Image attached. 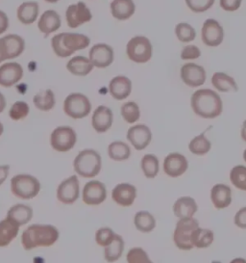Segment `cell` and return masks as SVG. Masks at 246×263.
Listing matches in <instances>:
<instances>
[{"label":"cell","instance_id":"cell-1","mask_svg":"<svg viewBox=\"0 0 246 263\" xmlns=\"http://www.w3.org/2000/svg\"><path fill=\"white\" fill-rule=\"evenodd\" d=\"M59 237L60 232L55 226L34 224L23 231L20 241L25 251H31L36 248L50 247Z\"/></svg>","mask_w":246,"mask_h":263},{"label":"cell","instance_id":"cell-2","mask_svg":"<svg viewBox=\"0 0 246 263\" xmlns=\"http://www.w3.org/2000/svg\"><path fill=\"white\" fill-rule=\"evenodd\" d=\"M191 104L193 112L203 119H215L222 113L221 98L211 89H200L192 93Z\"/></svg>","mask_w":246,"mask_h":263},{"label":"cell","instance_id":"cell-3","mask_svg":"<svg viewBox=\"0 0 246 263\" xmlns=\"http://www.w3.org/2000/svg\"><path fill=\"white\" fill-rule=\"evenodd\" d=\"M91 40L83 34L64 32L55 35L51 39L53 52L58 57L67 58L77 50H82L90 46Z\"/></svg>","mask_w":246,"mask_h":263},{"label":"cell","instance_id":"cell-4","mask_svg":"<svg viewBox=\"0 0 246 263\" xmlns=\"http://www.w3.org/2000/svg\"><path fill=\"white\" fill-rule=\"evenodd\" d=\"M73 168L77 175L82 178H95L102 168L101 155L92 148L81 151L74 158Z\"/></svg>","mask_w":246,"mask_h":263},{"label":"cell","instance_id":"cell-5","mask_svg":"<svg viewBox=\"0 0 246 263\" xmlns=\"http://www.w3.org/2000/svg\"><path fill=\"white\" fill-rule=\"evenodd\" d=\"M39 191V180L31 175L19 174L11 179V192L20 200H32L38 196Z\"/></svg>","mask_w":246,"mask_h":263},{"label":"cell","instance_id":"cell-6","mask_svg":"<svg viewBox=\"0 0 246 263\" xmlns=\"http://www.w3.org/2000/svg\"><path fill=\"white\" fill-rule=\"evenodd\" d=\"M199 228V222L192 218L179 219L173 232V241L179 250L191 251L193 246L192 236L194 231Z\"/></svg>","mask_w":246,"mask_h":263},{"label":"cell","instance_id":"cell-7","mask_svg":"<svg viewBox=\"0 0 246 263\" xmlns=\"http://www.w3.org/2000/svg\"><path fill=\"white\" fill-rule=\"evenodd\" d=\"M64 111L68 116L74 120L83 119L91 113L92 103L88 97L83 93H70L64 102Z\"/></svg>","mask_w":246,"mask_h":263},{"label":"cell","instance_id":"cell-8","mask_svg":"<svg viewBox=\"0 0 246 263\" xmlns=\"http://www.w3.org/2000/svg\"><path fill=\"white\" fill-rule=\"evenodd\" d=\"M77 134L75 130L68 126H58L50 135V145L58 153H68L76 145Z\"/></svg>","mask_w":246,"mask_h":263},{"label":"cell","instance_id":"cell-9","mask_svg":"<svg viewBox=\"0 0 246 263\" xmlns=\"http://www.w3.org/2000/svg\"><path fill=\"white\" fill-rule=\"evenodd\" d=\"M126 53L133 62L138 64L148 62L152 57V45L145 36H137L128 42Z\"/></svg>","mask_w":246,"mask_h":263},{"label":"cell","instance_id":"cell-10","mask_svg":"<svg viewBox=\"0 0 246 263\" xmlns=\"http://www.w3.org/2000/svg\"><path fill=\"white\" fill-rule=\"evenodd\" d=\"M80 197V184L76 175L61 181L57 188V199L64 204H73Z\"/></svg>","mask_w":246,"mask_h":263},{"label":"cell","instance_id":"cell-11","mask_svg":"<svg viewBox=\"0 0 246 263\" xmlns=\"http://www.w3.org/2000/svg\"><path fill=\"white\" fill-rule=\"evenodd\" d=\"M107 199L106 185L99 180H91L85 184L82 200L87 205H99Z\"/></svg>","mask_w":246,"mask_h":263},{"label":"cell","instance_id":"cell-12","mask_svg":"<svg viewBox=\"0 0 246 263\" xmlns=\"http://www.w3.org/2000/svg\"><path fill=\"white\" fill-rule=\"evenodd\" d=\"M66 18L69 27L74 29L82 24L91 22L92 14L84 2L79 1L76 4L69 5L66 12Z\"/></svg>","mask_w":246,"mask_h":263},{"label":"cell","instance_id":"cell-13","mask_svg":"<svg viewBox=\"0 0 246 263\" xmlns=\"http://www.w3.org/2000/svg\"><path fill=\"white\" fill-rule=\"evenodd\" d=\"M201 37L204 45L208 47H218L221 45L224 38L222 26L217 21L208 18L202 26Z\"/></svg>","mask_w":246,"mask_h":263},{"label":"cell","instance_id":"cell-14","mask_svg":"<svg viewBox=\"0 0 246 263\" xmlns=\"http://www.w3.org/2000/svg\"><path fill=\"white\" fill-rule=\"evenodd\" d=\"M126 138L137 151H142L149 146L152 140V132L146 124H136L131 126Z\"/></svg>","mask_w":246,"mask_h":263},{"label":"cell","instance_id":"cell-15","mask_svg":"<svg viewBox=\"0 0 246 263\" xmlns=\"http://www.w3.org/2000/svg\"><path fill=\"white\" fill-rule=\"evenodd\" d=\"M180 74L184 84L192 88L203 85L206 81V70L194 63L184 64L181 68Z\"/></svg>","mask_w":246,"mask_h":263},{"label":"cell","instance_id":"cell-16","mask_svg":"<svg viewBox=\"0 0 246 263\" xmlns=\"http://www.w3.org/2000/svg\"><path fill=\"white\" fill-rule=\"evenodd\" d=\"M89 56L93 67L105 69L114 62V49L107 44H97L91 48Z\"/></svg>","mask_w":246,"mask_h":263},{"label":"cell","instance_id":"cell-17","mask_svg":"<svg viewBox=\"0 0 246 263\" xmlns=\"http://www.w3.org/2000/svg\"><path fill=\"white\" fill-rule=\"evenodd\" d=\"M163 172L170 178H179L189 169L186 156L178 153L169 154L163 160Z\"/></svg>","mask_w":246,"mask_h":263},{"label":"cell","instance_id":"cell-18","mask_svg":"<svg viewBox=\"0 0 246 263\" xmlns=\"http://www.w3.org/2000/svg\"><path fill=\"white\" fill-rule=\"evenodd\" d=\"M23 78V68L18 63H6L0 67V85L5 88L15 85Z\"/></svg>","mask_w":246,"mask_h":263},{"label":"cell","instance_id":"cell-19","mask_svg":"<svg viewBox=\"0 0 246 263\" xmlns=\"http://www.w3.org/2000/svg\"><path fill=\"white\" fill-rule=\"evenodd\" d=\"M112 199L120 206H131L137 199V188L130 183H119L113 189Z\"/></svg>","mask_w":246,"mask_h":263},{"label":"cell","instance_id":"cell-20","mask_svg":"<svg viewBox=\"0 0 246 263\" xmlns=\"http://www.w3.org/2000/svg\"><path fill=\"white\" fill-rule=\"evenodd\" d=\"M114 122V114L112 110L104 106L100 105L94 110L92 118V125L93 129L97 133H104L108 132Z\"/></svg>","mask_w":246,"mask_h":263},{"label":"cell","instance_id":"cell-21","mask_svg":"<svg viewBox=\"0 0 246 263\" xmlns=\"http://www.w3.org/2000/svg\"><path fill=\"white\" fill-rule=\"evenodd\" d=\"M61 25V16L54 11L47 10L38 20V28L46 37H48L51 33L56 32Z\"/></svg>","mask_w":246,"mask_h":263},{"label":"cell","instance_id":"cell-22","mask_svg":"<svg viewBox=\"0 0 246 263\" xmlns=\"http://www.w3.org/2000/svg\"><path fill=\"white\" fill-rule=\"evenodd\" d=\"M109 91L115 100L123 101L130 96L132 82L130 79L126 77H115L110 81Z\"/></svg>","mask_w":246,"mask_h":263},{"label":"cell","instance_id":"cell-23","mask_svg":"<svg viewBox=\"0 0 246 263\" xmlns=\"http://www.w3.org/2000/svg\"><path fill=\"white\" fill-rule=\"evenodd\" d=\"M211 201L216 209H227L232 203V190L228 185L217 183L211 190Z\"/></svg>","mask_w":246,"mask_h":263},{"label":"cell","instance_id":"cell-24","mask_svg":"<svg viewBox=\"0 0 246 263\" xmlns=\"http://www.w3.org/2000/svg\"><path fill=\"white\" fill-rule=\"evenodd\" d=\"M3 43L6 59L11 60L23 54L25 49V42L23 38L15 34H9L7 36L1 38Z\"/></svg>","mask_w":246,"mask_h":263},{"label":"cell","instance_id":"cell-25","mask_svg":"<svg viewBox=\"0 0 246 263\" xmlns=\"http://www.w3.org/2000/svg\"><path fill=\"white\" fill-rule=\"evenodd\" d=\"M173 213L179 219L192 218L198 210L196 201L189 196L181 197L173 204Z\"/></svg>","mask_w":246,"mask_h":263},{"label":"cell","instance_id":"cell-26","mask_svg":"<svg viewBox=\"0 0 246 263\" xmlns=\"http://www.w3.org/2000/svg\"><path fill=\"white\" fill-rule=\"evenodd\" d=\"M136 5L133 0H114L111 3V13L113 16L122 22L127 21L135 14Z\"/></svg>","mask_w":246,"mask_h":263},{"label":"cell","instance_id":"cell-27","mask_svg":"<svg viewBox=\"0 0 246 263\" xmlns=\"http://www.w3.org/2000/svg\"><path fill=\"white\" fill-rule=\"evenodd\" d=\"M19 226L9 218L0 221V248L7 247L16 238Z\"/></svg>","mask_w":246,"mask_h":263},{"label":"cell","instance_id":"cell-28","mask_svg":"<svg viewBox=\"0 0 246 263\" xmlns=\"http://www.w3.org/2000/svg\"><path fill=\"white\" fill-rule=\"evenodd\" d=\"M7 218L19 227L28 224L33 218V209L24 203H16L8 210Z\"/></svg>","mask_w":246,"mask_h":263},{"label":"cell","instance_id":"cell-29","mask_svg":"<svg viewBox=\"0 0 246 263\" xmlns=\"http://www.w3.org/2000/svg\"><path fill=\"white\" fill-rule=\"evenodd\" d=\"M67 69L73 76L86 77L93 70V65L87 57L75 56L68 62Z\"/></svg>","mask_w":246,"mask_h":263},{"label":"cell","instance_id":"cell-30","mask_svg":"<svg viewBox=\"0 0 246 263\" xmlns=\"http://www.w3.org/2000/svg\"><path fill=\"white\" fill-rule=\"evenodd\" d=\"M39 7L35 1L23 2L17 9L16 16L18 21L23 24H34L38 18Z\"/></svg>","mask_w":246,"mask_h":263},{"label":"cell","instance_id":"cell-31","mask_svg":"<svg viewBox=\"0 0 246 263\" xmlns=\"http://www.w3.org/2000/svg\"><path fill=\"white\" fill-rule=\"evenodd\" d=\"M212 84L219 92H238V87L235 79L224 72H215L212 78Z\"/></svg>","mask_w":246,"mask_h":263},{"label":"cell","instance_id":"cell-32","mask_svg":"<svg viewBox=\"0 0 246 263\" xmlns=\"http://www.w3.org/2000/svg\"><path fill=\"white\" fill-rule=\"evenodd\" d=\"M124 252V240L119 234H116L115 239L113 240L108 246L104 247V259L108 263H114L117 261Z\"/></svg>","mask_w":246,"mask_h":263},{"label":"cell","instance_id":"cell-33","mask_svg":"<svg viewBox=\"0 0 246 263\" xmlns=\"http://www.w3.org/2000/svg\"><path fill=\"white\" fill-rule=\"evenodd\" d=\"M134 224L138 232L148 233L152 232L156 228V220L150 212L146 210H140L134 217Z\"/></svg>","mask_w":246,"mask_h":263},{"label":"cell","instance_id":"cell-34","mask_svg":"<svg viewBox=\"0 0 246 263\" xmlns=\"http://www.w3.org/2000/svg\"><path fill=\"white\" fill-rule=\"evenodd\" d=\"M33 102L36 108L38 110L44 112L50 111L56 105V99H55L53 91L50 89H47V90H43L38 92L33 98Z\"/></svg>","mask_w":246,"mask_h":263},{"label":"cell","instance_id":"cell-35","mask_svg":"<svg viewBox=\"0 0 246 263\" xmlns=\"http://www.w3.org/2000/svg\"><path fill=\"white\" fill-rule=\"evenodd\" d=\"M108 155L112 160L125 161L131 156V148L122 141H115L109 145Z\"/></svg>","mask_w":246,"mask_h":263},{"label":"cell","instance_id":"cell-36","mask_svg":"<svg viewBox=\"0 0 246 263\" xmlns=\"http://www.w3.org/2000/svg\"><path fill=\"white\" fill-rule=\"evenodd\" d=\"M215 240L214 232L208 229H196L192 236V243L193 248L205 249L210 247Z\"/></svg>","mask_w":246,"mask_h":263},{"label":"cell","instance_id":"cell-37","mask_svg":"<svg viewBox=\"0 0 246 263\" xmlns=\"http://www.w3.org/2000/svg\"><path fill=\"white\" fill-rule=\"evenodd\" d=\"M140 168L146 178L149 179L156 178L160 171V162L158 157L151 154L145 155L140 160Z\"/></svg>","mask_w":246,"mask_h":263},{"label":"cell","instance_id":"cell-38","mask_svg":"<svg viewBox=\"0 0 246 263\" xmlns=\"http://www.w3.org/2000/svg\"><path fill=\"white\" fill-rule=\"evenodd\" d=\"M212 148V143L208 139L204 133H201L198 136L194 137L189 144L190 152L195 155H207Z\"/></svg>","mask_w":246,"mask_h":263},{"label":"cell","instance_id":"cell-39","mask_svg":"<svg viewBox=\"0 0 246 263\" xmlns=\"http://www.w3.org/2000/svg\"><path fill=\"white\" fill-rule=\"evenodd\" d=\"M230 180L237 189L246 191V166H235L230 172Z\"/></svg>","mask_w":246,"mask_h":263},{"label":"cell","instance_id":"cell-40","mask_svg":"<svg viewBox=\"0 0 246 263\" xmlns=\"http://www.w3.org/2000/svg\"><path fill=\"white\" fill-rule=\"evenodd\" d=\"M121 116H122L124 121L128 124H134L136 122H138L140 118V111L138 104L134 101H129L124 103L121 109Z\"/></svg>","mask_w":246,"mask_h":263},{"label":"cell","instance_id":"cell-41","mask_svg":"<svg viewBox=\"0 0 246 263\" xmlns=\"http://www.w3.org/2000/svg\"><path fill=\"white\" fill-rule=\"evenodd\" d=\"M177 38L182 43H190L195 39L196 32L192 25L186 23L178 24L175 27Z\"/></svg>","mask_w":246,"mask_h":263},{"label":"cell","instance_id":"cell-42","mask_svg":"<svg viewBox=\"0 0 246 263\" xmlns=\"http://www.w3.org/2000/svg\"><path fill=\"white\" fill-rule=\"evenodd\" d=\"M29 105L25 101H15L9 111V116L13 121H20L25 119L29 114Z\"/></svg>","mask_w":246,"mask_h":263},{"label":"cell","instance_id":"cell-43","mask_svg":"<svg viewBox=\"0 0 246 263\" xmlns=\"http://www.w3.org/2000/svg\"><path fill=\"white\" fill-rule=\"evenodd\" d=\"M127 263H153L142 248L135 247L129 250L126 255Z\"/></svg>","mask_w":246,"mask_h":263},{"label":"cell","instance_id":"cell-44","mask_svg":"<svg viewBox=\"0 0 246 263\" xmlns=\"http://www.w3.org/2000/svg\"><path fill=\"white\" fill-rule=\"evenodd\" d=\"M115 236H116V233L112 229L104 227L95 232V242L101 247H106L113 240L115 239Z\"/></svg>","mask_w":246,"mask_h":263},{"label":"cell","instance_id":"cell-45","mask_svg":"<svg viewBox=\"0 0 246 263\" xmlns=\"http://www.w3.org/2000/svg\"><path fill=\"white\" fill-rule=\"evenodd\" d=\"M188 7L194 13H203L212 8L215 0H186Z\"/></svg>","mask_w":246,"mask_h":263},{"label":"cell","instance_id":"cell-46","mask_svg":"<svg viewBox=\"0 0 246 263\" xmlns=\"http://www.w3.org/2000/svg\"><path fill=\"white\" fill-rule=\"evenodd\" d=\"M201 56V51L196 46H187L183 48L181 52V58L183 60H193Z\"/></svg>","mask_w":246,"mask_h":263},{"label":"cell","instance_id":"cell-47","mask_svg":"<svg viewBox=\"0 0 246 263\" xmlns=\"http://www.w3.org/2000/svg\"><path fill=\"white\" fill-rule=\"evenodd\" d=\"M241 1L242 0H220L219 5L224 11L235 12L240 7Z\"/></svg>","mask_w":246,"mask_h":263},{"label":"cell","instance_id":"cell-48","mask_svg":"<svg viewBox=\"0 0 246 263\" xmlns=\"http://www.w3.org/2000/svg\"><path fill=\"white\" fill-rule=\"evenodd\" d=\"M235 224L242 230H246V206L239 209L234 218Z\"/></svg>","mask_w":246,"mask_h":263},{"label":"cell","instance_id":"cell-49","mask_svg":"<svg viewBox=\"0 0 246 263\" xmlns=\"http://www.w3.org/2000/svg\"><path fill=\"white\" fill-rule=\"evenodd\" d=\"M8 28H9L8 16L3 11L0 10V35L7 31Z\"/></svg>","mask_w":246,"mask_h":263},{"label":"cell","instance_id":"cell-50","mask_svg":"<svg viewBox=\"0 0 246 263\" xmlns=\"http://www.w3.org/2000/svg\"><path fill=\"white\" fill-rule=\"evenodd\" d=\"M10 173V166L9 165H1L0 166V186L2 185Z\"/></svg>","mask_w":246,"mask_h":263},{"label":"cell","instance_id":"cell-51","mask_svg":"<svg viewBox=\"0 0 246 263\" xmlns=\"http://www.w3.org/2000/svg\"><path fill=\"white\" fill-rule=\"evenodd\" d=\"M7 60L6 59V53H5V49H4V46H3V43L0 39V63L3 62Z\"/></svg>","mask_w":246,"mask_h":263},{"label":"cell","instance_id":"cell-52","mask_svg":"<svg viewBox=\"0 0 246 263\" xmlns=\"http://www.w3.org/2000/svg\"><path fill=\"white\" fill-rule=\"evenodd\" d=\"M5 108H6V99L3 93H0V113H2Z\"/></svg>","mask_w":246,"mask_h":263},{"label":"cell","instance_id":"cell-53","mask_svg":"<svg viewBox=\"0 0 246 263\" xmlns=\"http://www.w3.org/2000/svg\"><path fill=\"white\" fill-rule=\"evenodd\" d=\"M240 136H241V139L246 142V120L242 124V127L240 130Z\"/></svg>","mask_w":246,"mask_h":263},{"label":"cell","instance_id":"cell-54","mask_svg":"<svg viewBox=\"0 0 246 263\" xmlns=\"http://www.w3.org/2000/svg\"><path fill=\"white\" fill-rule=\"evenodd\" d=\"M230 263H246V259L242 257H236L233 260H231Z\"/></svg>","mask_w":246,"mask_h":263},{"label":"cell","instance_id":"cell-55","mask_svg":"<svg viewBox=\"0 0 246 263\" xmlns=\"http://www.w3.org/2000/svg\"><path fill=\"white\" fill-rule=\"evenodd\" d=\"M3 132H4V125L2 123H0V136L3 134Z\"/></svg>","mask_w":246,"mask_h":263},{"label":"cell","instance_id":"cell-56","mask_svg":"<svg viewBox=\"0 0 246 263\" xmlns=\"http://www.w3.org/2000/svg\"><path fill=\"white\" fill-rule=\"evenodd\" d=\"M46 2H48V3H56V2H58L59 0H45Z\"/></svg>","mask_w":246,"mask_h":263},{"label":"cell","instance_id":"cell-57","mask_svg":"<svg viewBox=\"0 0 246 263\" xmlns=\"http://www.w3.org/2000/svg\"><path fill=\"white\" fill-rule=\"evenodd\" d=\"M243 159H244V161L246 162V148L245 151L243 152Z\"/></svg>","mask_w":246,"mask_h":263}]
</instances>
